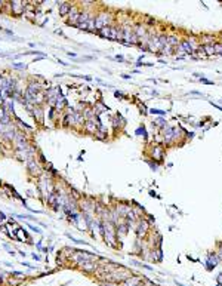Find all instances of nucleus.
I'll return each instance as SVG.
<instances>
[{
	"mask_svg": "<svg viewBox=\"0 0 222 286\" xmlns=\"http://www.w3.org/2000/svg\"><path fill=\"white\" fill-rule=\"evenodd\" d=\"M113 25V15L110 12H99L95 17V28L96 31L104 27H111Z\"/></svg>",
	"mask_w": 222,
	"mask_h": 286,
	"instance_id": "nucleus-1",
	"label": "nucleus"
},
{
	"mask_svg": "<svg viewBox=\"0 0 222 286\" xmlns=\"http://www.w3.org/2000/svg\"><path fill=\"white\" fill-rule=\"evenodd\" d=\"M12 143L15 144V147H16V150H27L28 148V141H27V138L24 137V134L22 132H19V131H16V134H15V138H13V141Z\"/></svg>",
	"mask_w": 222,
	"mask_h": 286,
	"instance_id": "nucleus-2",
	"label": "nucleus"
},
{
	"mask_svg": "<svg viewBox=\"0 0 222 286\" xmlns=\"http://www.w3.org/2000/svg\"><path fill=\"white\" fill-rule=\"evenodd\" d=\"M58 96H61V91H59V88H49V89L45 92V98H46V101L49 102L52 107L55 105V102H56Z\"/></svg>",
	"mask_w": 222,
	"mask_h": 286,
	"instance_id": "nucleus-3",
	"label": "nucleus"
},
{
	"mask_svg": "<svg viewBox=\"0 0 222 286\" xmlns=\"http://www.w3.org/2000/svg\"><path fill=\"white\" fill-rule=\"evenodd\" d=\"M80 9L75 6V5H73L71 6V9H70V12H68V18H67V23L71 25H77V23H78V17H80Z\"/></svg>",
	"mask_w": 222,
	"mask_h": 286,
	"instance_id": "nucleus-4",
	"label": "nucleus"
},
{
	"mask_svg": "<svg viewBox=\"0 0 222 286\" xmlns=\"http://www.w3.org/2000/svg\"><path fill=\"white\" fill-rule=\"evenodd\" d=\"M148 228H149V227H148V222H147V221H145V219H141V218H139V219L136 221V227H135L133 230L136 231L138 237H144V236L147 234Z\"/></svg>",
	"mask_w": 222,
	"mask_h": 286,
	"instance_id": "nucleus-5",
	"label": "nucleus"
},
{
	"mask_svg": "<svg viewBox=\"0 0 222 286\" xmlns=\"http://www.w3.org/2000/svg\"><path fill=\"white\" fill-rule=\"evenodd\" d=\"M27 169H28V172L31 175H40L43 172V169L40 167V163L36 159H31V160L27 162Z\"/></svg>",
	"mask_w": 222,
	"mask_h": 286,
	"instance_id": "nucleus-6",
	"label": "nucleus"
},
{
	"mask_svg": "<svg viewBox=\"0 0 222 286\" xmlns=\"http://www.w3.org/2000/svg\"><path fill=\"white\" fill-rule=\"evenodd\" d=\"M78 268L86 271V273H95L96 268H98V264L95 261H83L78 264Z\"/></svg>",
	"mask_w": 222,
	"mask_h": 286,
	"instance_id": "nucleus-7",
	"label": "nucleus"
},
{
	"mask_svg": "<svg viewBox=\"0 0 222 286\" xmlns=\"http://www.w3.org/2000/svg\"><path fill=\"white\" fill-rule=\"evenodd\" d=\"M25 2H10V9H12V14L15 15H21L25 12Z\"/></svg>",
	"mask_w": 222,
	"mask_h": 286,
	"instance_id": "nucleus-8",
	"label": "nucleus"
},
{
	"mask_svg": "<svg viewBox=\"0 0 222 286\" xmlns=\"http://www.w3.org/2000/svg\"><path fill=\"white\" fill-rule=\"evenodd\" d=\"M122 283H123V286H142V279L138 276H130L129 279H126Z\"/></svg>",
	"mask_w": 222,
	"mask_h": 286,
	"instance_id": "nucleus-9",
	"label": "nucleus"
},
{
	"mask_svg": "<svg viewBox=\"0 0 222 286\" xmlns=\"http://www.w3.org/2000/svg\"><path fill=\"white\" fill-rule=\"evenodd\" d=\"M101 126V123H96V122H90V120H86V123H84V129L89 132V134H96V131H98V128Z\"/></svg>",
	"mask_w": 222,
	"mask_h": 286,
	"instance_id": "nucleus-10",
	"label": "nucleus"
},
{
	"mask_svg": "<svg viewBox=\"0 0 222 286\" xmlns=\"http://www.w3.org/2000/svg\"><path fill=\"white\" fill-rule=\"evenodd\" d=\"M25 92H27V94H31V95H37V94L40 92V85H39L37 82H30L28 86H27V89H25Z\"/></svg>",
	"mask_w": 222,
	"mask_h": 286,
	"instance_id": "nucleus-11",
	"label": "nucleus"
},
{
	"mask_svg": "<svg viewBox=\"0 0 222 286\" xmlns=\"http://www.w3.org/2000/svg\"><path fill=\"white\" fill-rule=\"evenodd\" d=\"M71 3H68V2H61L59 3V15L61 17H67L68 15V12H70V9H71Z\"/></svg>",
	"mask_w": 222,
	"mask_h": 286,
	"instance_id": "nucleus-12",
	"label": "nucleus"
},
{
	"mask_svg": "<svg viewBox=\"0 0 222 286\" xmlns=\"http://www.w3.org/2000/svg\"><path fill=\"white\" fill-rule=\"evenodd\" d=\"M179 50H182V52H188V53H193L194 52V49H193V46L190 45V42L185 39V40H182V42H179Z\"/></svg>",
	"mask_w": 222,
	"mask_h": 286,
	"instance_id": "nucleus-13",
	"label": "nucleus"
},
{
	"mask_svg": "<svg viewBox=\"0 0 222 286\" xmlns=\"http://www.w3.org/2000/svg\"><path fill=\"white\" fill-rule=\"evenodd\" d=\"M67 107V101H65V98L61 95L58 96V99H56V102H55V105H53V108L55 110H58V111H61V110H64Z\"/></svg>",
	"mask_w": 222,
	"mask_h": 286,
	"instance_id": "nucleus-14",
	"label": "nucleus"
},
{
	"mask_svg": "<svg viewBox=\"0 0 222 286\" xmlns=\"http://www.w3.org/2000/svg\"><path fill=\"white\" fill-rule=\"evenodd\" d=\"M108 110V107L105 105V104H102V102H96L95 105H93V113L96 114V116H99L101 113H104V111H107Z\"/></svg>",
	"mask_w": 222,
	"mask_h": 286,
	"instance_id": "nucleus-15",
	"label": "nucleus"
},
{
	"mask_svg": "<svg viewBox=\"0 0 222 286\" xmlns=\"http://www.w3.org/2000/svg\"><path fill=\"white\" fill-rule=\"evenodd\" d=\"M99 36H102L104 39H111V27H104L96 31Z\"/></svg>",
	"mask_w": 222,
	"mask_h": 286,
	"instance_id": "nucleus-16",
	"label": "nucleus"
},
{
	"mask_svg": "<svg viewBox=\"0 0 222 286\" xmlns=\"http://www.w3.org/2000/svg\"><path fill=\"white\" fill-rule=\"evenodd\" d=\"M34 116H36V119L39 120V122H42L43 120V110H42V107L40 105H34V108H33V111H31Z\"/></svg>",
	"mask_w": 222,
	"mask_h": 286,
	"instance_id": "nucleus-17",
	"label": "nucleus"
},
{
	"mask_svg": "<svg viewBox=\"0 0 222 286\" xmlns=\"http://www.w3.org/2000/svg\"><path fill=\"white\" fill-rule=\"evenodd\" d=\"M135 36L139 39V37H145V27L141 24L135 25Z\"/></svg>",
	"mask_w": 222,
	"mask_h": 286,
	"instance_id": "nucleus-18",
	"label": "nucleus"
},
{
	"mask_svg": "<svg viewBox=\"0 0 222 286\" xmlns=\"http://www.w3.org/2000/svg\"><path fill=\"white\" fill-rule=\"evenodd\" d=\"M166 43H167L169 46H178V45H179V39H178L176 36H167V37H166Z\"/></svg>",
	"mask_w": 222,
	"mask_h": 286,
	"instance_id": "nucleus-19",
	"label": "nucleus"
},
{
	"mask_svg": "<svg viewBox=\"0 0 222 286\" xmlns=\"http://www.w3.org/2000/svg\"><path fill=\"white\" fill-rule=\"evenodd\" d=\"M95 137H96L98 140H105V138H107V131H105L104 126H99L96 134H95Z\"/></svg>",
	"mask_w": 222,
	"mask_h": 286,
	"instance_id": "nucleus-20",
	"label": "nucleus"
},
{
	"mask_svg": "<svg viewBox=\"0 0 222 286\" xmlns=\"http://www.w3.org/2000/svg\"><path fill=\"white\" fill-rule=\"evenodd\" d=\"M203 50L206 55H215V45H206L203 46Z\"/></svg>",
	"mask_w": 222,
	"mask_h": 286,
	"instance_id": "nucleus-21",
	"label": "nucleus"
},
{
	"mask_svg": "<svg viewBox=\"0 0 222 286\" xmlns=\"http://www.w3.org/2000/svg\"><path fill=\"white\" fill-rule=\"evenodd\" d=\"M206 45H215V37L213 36H204L203 37V46Z\"/></svg>",
	"mask_w": 222,
	"mask_h": 286,
	"instance_id": "nucleus-22",
	"label": "nucleus"
},
{
	"mask_svg": "<svg viewBox=\"0 0 222 286\" xmlns=\"http://www.w3.org/2000/svg\"><path fill=\"white\" fill-rule=\"evenodd\" d=\"M101 286H119V283L111 282V280H101Z\"/></svg>",
	"mask_w": 222,
	"mask_h": 286,
	"instance_id": "nucleus-23",
	"label": "nucleus"
},
{
	"mask_svg": "<svg viewBox=\"0 0 222 286\" xmlns=\"http://www.w3.org/2000/svg\"><path fill=\"white\" fill-rule=\"evenodd\" d=\"M16 236L21 239V240H25V239H27V234H25L22 230H18V231H16Z\"/></svg>",
	"mask_w": 222,
	"mask_h": 286,
	"instance_id": "nucleus-24",
	"label": "nucleus"
},
{
	"mask_svg": "<svg viewBox=\"0 0 222 286\" xmlns=\"http://www.w3.org/2000/svg\"><path fill=\"white\" fill-rule=\"evenodd\" d=\"M155 125H157V126H166V120H164V119H158L157 122H155Z\"/></svg>",
	"mask_w": 222,
	"mask_h": 286,
	"instance_id": "nucleus-25",
	"label": "nucleus"
},
{
	"mask_svg": "<svg viewBox=\"0 0 222 286\" xmlns=\"http://www.w3.org/2000/svg\"><path fill=\"white\" fill-rule=\"evenodd\" d=\"M200 80H201V83H204V85H213V82H210V80H207V79H204V77H200Z\"/></svg>",
	"mask_w": 222,
	"mask_h": 286,
	"instance_id": "nucleus-26",
	"label": "nucleus"
},
{
	"mask_svg": "<svg viewBox=\"0 0 222 286\" xmlns=\"http://www.w3.org/2000/svg\"><path fill=\"white\" fill-rule=\"evenodd\" d=\"M149 113H152V114H164V111H161V110H155V108L149 110Z\"/></svg>",
	"mask_w": 222,
	"mask_h": 286,
	"instance_id": "nucleus-27",
	"label": "nucleus"
},
{
	"mask_svg": "<svg viewBox=\"0 0 222 286\" xmlns=\"http://www.w3.org/2000/svg\"><path fill=\"white\" fill-rule=\"evenodd\" d=\"M9 283H10V285H18V283H21V280H13V279H9Z\"/></svg>",
	"mask_w": 222,
	"mask_h": 286,
	"instance_id": "nucleus-28",
	"label": "nucleus"
},
{
	"mask_svg": "<svg viewBox=\"0 0 222 286\" xmlns=\"http://www.w3.org/2000/svg\"><path fill=\"white\" fill-rule=\"evenodd\" d=\"M12 276H15V277H22V273H19V271H13Z\"/></svg>",
	"mask_w": 222,
	"mask_h": 286,
	"instance_id": "nucleus-29",
	"label": "nucleus"
},
{
	"mask_svg": "<svg viewBox=\"0 0 222 286\" xmlns=\"http://www.w3.org/2000/svg\"><path fill=\"white\" fill-rule=\"evenodd\" d=\"M15 68H25V64H13Z\"/></svg>",
	"mask_w": 222,
	"mask_h": 286,
	"instance_id": "nucleus-30",
	"label": "nucleus"
},
{
	"mask_svg": "<svg viewBox=\"0 0 222 286\" xmlns=\"http://www.w3.org/2000/svg\"><path fill=\"white\" fill-rule=\"evenodd\" d=\"M116 59H117L119 62H123V61H124V58L122 56V55H117V56H116Z\"/></svg>",
	"mask_w": 222,
	"mask_h": 286,
	"instance_id": "nucleus-31",
	"label": "nucleus"
},
{
	"mask_svg": "<svg viewBox=\"0 0 222 286\" xmlns=\"http://www.w3.org/2000/svg\"><path fill=\"white\" fill-rule=\"evenodd\" d=\"M114 95L117 96V98H123V94H122V92H119V91H117V92H116Z\"/></svg>",
	"mask_w": 222,
	"mask_h": 286,
	"instance_id": "nucleus-32",
	"label": "nucleus"
},
{
	"mask_svg": "<svg viewBox=\"0 0 222 286\" xmlns=\"http://www.w3.org/2000/svg\"><path fill=\"white\" fill-rule=\"evenodd\" d=\"M218 280H219V282H222V274H219V276H218Z\"/></svg>",
	"mask_w": 222,
	"mask_h": 286,
	"instance_id": "nucleus-33",
	"label": "nucleus"
},
{
	"mask_svg": "<svg viewBox=\"0 0 222 286\" xmlns=\"http://www.w3.org/2000/svg\"><path fill=\"white\" fill-rule=\"evenodd\" d=\"M1 6H3V3H1V2H0V8H1Z\"/></svg>",
	"mask_w": 222,
	"mask_h": 286,
	"instance_id": "nucleus-34",
	"label": "nucleus"
}]
</instances>
